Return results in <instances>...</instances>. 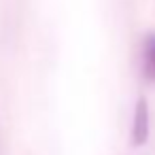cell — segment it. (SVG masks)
Listing matches in <instances>:
<instances>
[{"label":"cell","instance_id":"cell-1","mask_svg":"<svg viewBox=\"0 0 155 155\" xmlns=\"http://www.w3.org/2000/svg\"><path fill=\"white\" fill-rule=\"evenodd\" d=\"M151 132V115H149V104L144 98H138L136 108H134V119H132V144L140 147L149 140Z\"/></svg>","mask_w":155,"mask_h":155},{"label":"cell","instance_id":"cell-2","mask_svg":"<svg viewBox=\"0 0 155 155\" xmlns=\"http://www.w3.org/2000/svg\"><path fill=\"white\" fill-rule=\"evenodd\" d=\"M142 74L147 81L155 83V32L142 43Z\"/></svg>","mask_w":155,"mask_h":155}]
</instances>
